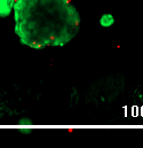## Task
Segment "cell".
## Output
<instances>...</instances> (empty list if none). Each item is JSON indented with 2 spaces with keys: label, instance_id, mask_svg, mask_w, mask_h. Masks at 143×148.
I'll return each mask as SVG.
<instances>
[{
  "label": "cell",
  "instance_id": "3957f363",
  "mask_svg": "<svg viewBox=\"0 0 143 148\" xmlns=\"http://www.w3.org/2000/svg\"><path fill=\"white\" fill-rule=\"evenodd\" d=\"M114 23H116V17H114V15L112 13H109V12L103 13L99 17V24L103 29H109V28L113 27Z\"/></svg>",
  "mask_w": 143,
  "mask_h": 148
},
{
  "label": "cell",
  "instance_id": "6da1fadb",
  "mask_svg": "<svg viewBox=\"0 0 143 148\" xmlns=\"http://www.w3.org/2000/svg\"><path fill=\"white\" fill-rule=\"evenodd\" d=\"M12 20L15 37L30 49L63 48L82 23L72 0H16Z\"/></svg>",
  "mask_w": 143,
  "mask_h": 148
},
{
  "label": "cell",
  "instance_id": "7a4b0ae2",
  "mask_svg": "<svg viewBox=\"0 0 143 148\" xmlns=\"http://www.w3.org/2000/svg\"><path fill=\"white\" fill-rule=\"evenodd\" d=\"M16 0H0V18L5 20L12 17Z\"/></svg>",
  "mask_w": 143,
  "mask_h": 148
}]
</instances>
